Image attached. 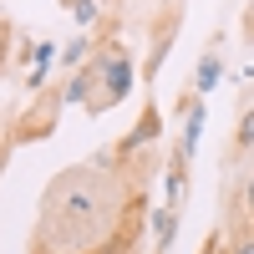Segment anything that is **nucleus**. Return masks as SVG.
I'll list each match as a JSON object with an SVG mask.
<instances>
[{"label":"nucleus","instance_id":"obj_1","mask_svg":"<svg viewBox=\"0 0 254 254\" xmlns=\"http://www.w3.org/2000/svg\"><path fill=\"white\" fill-rule=\"evenodd\" d=\"M127 163L132 158L112 153L61 168L41 193L31 254H132L147 219V188L142 168L127 173Z\"/></svg>","mask_w":254,"mask_h":254},{"label":"nucleus","instance_id":"obj_2","mask_svg":"<svg viewBox=\"0 0 254 254\" xmlns=\"http://www.w3.org/2000/svg\"><path fill=\"white\" fill-rule=\"evenodd\" d=\"M71 71L87 76V97H81V107H87L92 117H97V112H112L117 102H127V92H132V81H137L132 56H127L122 41H107V46H97L87 66H71Z\"/></svg>","mask_w":254,"mask_h":254},{"label":"nucleus","instance_id":"obj_3","mask_svg":"<svg viewBox=\"0 0 254 254\" xmlns=\"http://www.w3.org/2000/svg\"><path fill=\"white\" fill-rule=\"evenodd\" d=\"M158 132H163V112L153 107V102H147V107H142V117H137V127L117 142V153H122V158H137L142 147H153V142H158Z\"/></svg>","mask_w":254,"mask_h":254},{"label":"nucleus","instance_id":"obj_4","mask_svg":"<svg viewBox=\"0 0 254 254\" xmlns=\"http://www.w3.org/2000/svg\"><path fill=\"white\" fill-rule=\"evenodd\" d=\"M183 193H188V153L173 147V153H168V178H163V203L183 208Z\"/></svg>","mask_w":254,"mask_h":254},{"label":"nucleus","instance_id":"obj_5","mask_svg":"<svg viewBox=\"0 0 254 254\" xmlns=\"http://www.w3.org/2000/svg\"><path fill=\"white\" fill-rule=\"evenodd\" d=\"M153 244H158V254H173V244H178V208H153Z\"/></svg>","mask_w":254,"mask_h":254},{"label":"nucleus","instance_id":"obj_6","mask_svg":"<svg viewBox=\"0 0 254 254\" xmlns=\"http://www.w3.org/2000/svg\"><path fill=\"white\" fill-rule=\"evenodd\" d=\"M219 76H224L219 51H203V56H198V71H193V92H198V97H208V92L219 87Z\"/></svg>","mask_w":254,"mask_h":254},{"label":"nucleus","instance_id":"obj_7","mask_svg":"<svg viewBox=\"0 0 254 254\" xmlns=\"http://www.w3.org/2000/svg\"><path fill=\"white\" fill-rule=\"evenodd\" d=\"M203 254H254V229H234V239L219 244V239H208Z\"/></svg>","mask_w":254,"mask_h":254},{"label":"nucleus","instance_id":"obj_8","mask_svg":"<svg viewBox=\"0 0 254 254\" xmlns=\"http://www.w3.org/2000/svg\"><path fill=\"white\" fill-rule=\"evenodd\" d=\"M234 229H254V173L239 188V203H234Z\"/></svg>","mask_w":254,"mask_h":254},{"label":"nucleus","instance_id":"obj_9","mask_svg":"<svg viewBox=\"0 0 254 254\" xmlns=\"http://www.w3.org/2000/svg\"><path fill=\"white\" fill-rule=\"evenodd\" d=\"M61 5L71 10V20H76L81 31H92L97 20H102V5H97V0H61Z\"/></svg>","mask_w":254,"mask_h":254},{"label":"nucleus","instance_id":"obj_10","mask_svg":"<svg viewBox=\"0 0 254 254\" xmlns=\"http://www.w3.org/2000/svg\"><path fill=\"white\" fill-rule=\"evenodd\" d=\"M229 147H234V158H244L249 147H254V107L239 112V127H234V142H229Z\"/></svg>","mask_w":254,"mask_h":254},{"label":"nucleus","instance_id":"obj_11","mask_svg":"<svg viewBox=\"0 0 254 254\" xmlns=\"http://www.w3.org/2000/svg\"><path fill=\"white\" fill-rule=\"evenodd\" d=\"M168 51H173V36H158L153 41V56H147V76H158V66L168 61Z\"/></svg>","mask_w":254,"mask_h":254},{"label":"nucleus","instance_id":"obj_12","mask_svg":"<svg viewBox=\"0 0 254 254\" xmlns=\"http://www.w3.org/2000/svg\"><path fill=\"white\" fill-rule=\"evenodd\" d=\"M87 51H92V36H76L66 51H61V61H66V66H81V61H87Z\"/></svg>","mask_w":254,"mask_h":254},{"label":"nucleus","instance_id":"obj_13","mask_svg":"<svg viewBox=\"0 0 254 254\" xmlns=\"http://www.w3.org/2000/svg\"><path fill=\"white\" fill-rule=\"evenodd\" d=\"M5 51H10V26L0 20V61H5Z\"/></svg>","mask_w":254,"mask_h":254}]
</instances>
